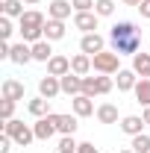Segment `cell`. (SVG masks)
I'll return each instance as SVG.
<instances>
[{
  "mask_svg": "<svg viewBox=\"0 0 150 153\" xmlns=\"http://www.w3.org/2000/svg\"><path fill=\"white\" fill-rule=\"evenodd\" d=\"M109 38H112V50L118 56H135L138 47H141V33L132 21H118L109 30Z\"/></svg>",
  "mask_w": 150,
  "mask_h": 153,
  "instance_id": "1",
  "label": "cell"
},
{
  "mask_svg": "<svg viewBox=\"0 0 150 153\" xmlns=\"http://www.w3.org/2000/svg\"><path fill=\"white\" fill-rule=\"evenodd\" d=\"M18 21H21V27H18L21 41L36 44V41H41V38H44V24H47V18H44L38 9H27Z\"/></svg>",
  "mask_w": 150,
  "mask_h": 153,
  "instance_id": "2",
  "label": "cell"
},
{
  "mask_svg": "<svg viewBox=\"0 0 150 153\" xmlns=\"http://www.w3.org/2000/svg\"><path fill=\"white\" fill-rule=\"evenodd\" d=\"M0 127H3L6 135H12V141H15L18 147H30V144L36 141V130H33L30 124H24V121H15V118H12V121H3Z\"/></svg>",
  "mask_w": 150,
  "mask_h": 153,
  "instance_id": "3",
  "label": "cell"
},
{
  "mask_svg": "<svg viewBox=\"0 0 150 153\" xmlns=\"http://www.w3.org/2000/svg\"><path fill=\"white\" fill-rule=\"evenodd\" d=\"M91 65L97 74H118L121 71V56L115 53V50H100V53H94L91 56Z\"/></svg>",
  "mask_w": 150,
  "mask_h": 153,
  "instance_id": "4",
  "label": "cell"
},
{
  "mask_svg": "<svg viewBox=\"0 0 150 153\" xmlns=\"http://www.w3.org/2000/svg\"><path fill=\"white\" fill-rule=\"evenodd\" d=\"M33 130H36V141H50V138L59 133V130H56V112L44 115V118H36Z\"/></svg>",
  "mask_w": 150,
  "mask_h": 153,
  "instance_id": "5",
  "label": "cell"
},
{
  "mask_svg": "<svg viewBox=\"0 0 150 153\" xmlns=\"http://www.w3.org/2000/svg\"><path fill=\"white\" fill-rule=\"evenodd\" d=\"M97 21H100V15H97V12H74V27L82 33V36L97 33Z\"/></svg>",
  "mask_w": 150,
  "mask_h": 153,
  "instance_id": "6",
  "label": "cell"
},
{
  "mask_svg": "<svg viewBox=\"0 0 150 153\" xmlns=\"http://www.w3.org/2000/svg\"><path fill=\"white\" fill-rule=\"evenodd\" d=\"M100 50H106V41H103V36H100V33H88V36L79 38V53L94 56V53H100Z\"/></svg>",
  "mask_w": 150,
  "mask_h": 153,
  "instance_id": "7",
  "label": "cell"
},
{
  "mask_svg": "<svg viewBox=\"0 0 150 153\" xmlns=\"http://www.w3.org/2000/svg\"><path fill=\"white\" fill-rule=\"evenodd\" d=\"M71 109H74L76 118H88V115H97V109H94V97L88 94H76L74 100H71Z\"/></svg>",
  "mask_w": 150,
  "mask_h": 153,
  "instance_id": "8",
  "label": "cell"
},
{
  "mask_svg": "<svg viewBox=\"0 0 150 153\" xmlns=\"http://www.w3.org/2000/svg\"><path fill=\"white\" fill-rule=\"evenodd\" d=\"M38 94L41 97H47V100H53L56 94H62V82H59V76H41L38 79Z\"/></svg>",
  "mask_w": 150,
  "mask_h": 153,
  "instance_id": "9",
  "label": "cell"
},
{
  "mask_svg": "<svg viewBox=\"0 0 150 153\" xmlns=\"http://www.w3.org/2000/svg\"><path fill=\"white\" fill-rule=\"evenodd\" d=\"M59 82H62V94H68V97H76V94H82V76L79 74H65V76H59Z\"/></svg>",
  "mask_w": 150,
  "mask_h": 153,
  "instance_id": "10",
  "label": "cell"
},
{
  "mask_svg": "<svg viewBox=\"0 0 150 153\" xmlns=\"http://www.w3.org/2000/svg\"><path fill=\"white\" fill-rule=\"evenodd\" d=\"M47 74H50V76H65V74H71V59L62 56V53H53L50 62H47Z\"/></svg>",
  "mask_w": 150,
  "mask_h": 153,
  "instance_id": "11",
  "label": "cell"
},
{
  "mask_svg": "<svg viewBox=\"0 0 150 153\" xmlns=\"http://www.w3.org/2000/svg\"><path fill=\"white\" fill-rule=\"evenodd\" d=\"M118 127H121V133H127V135H138V133H144V127H147V124H144V118H141V115H124Z\"/></svg>",
  "mask_w": 150,
  "mask_h": 153,
  "instance_id": "12",
  "label": "cell"
},
{
  "mask_svg": "<svg viewBox=\"0 0 150 153\" xmlns=\"http://www.w3.org/2000/svg\"><path fill=\"white\" fill-rule=\"evenodd\" d=\"M0 91H3L6 100H24V82L15 79V76H6L3 85H0Z\"/></svg>",
  "mask_w": 150,
  "mask_h": 153,
  "instance_id": "13",
  "label": "cell"
},
{
  "mask_svg": "<svg viewBox=\"0 0 150 153\" xmlns=\"http://www.w3.org/2000/svg\"><path fill=\"white\" fill-rule=\"evenodd\" d=\"M71 9H74V3H68V0H50V6H47V18L68 21V18H71Z\"/></svg>",
  "mask_w": 150,
  "mask_h": 153,
  "instance_id": "14",
  "label": "cell"
},
{
  "mask_svg": "<svg viewBox=\"0 0 150 153\" xmlns=\"http://www.w3.org/2000/svg\"><path fill=\"white\" fill-rule=\"evenodd\" d=\"M9 62H15V65H27V62H33V44H27V41H21V44H12Z\"/></svg>",
  "mask_w": 150,
  "mask_h": 153,
  "instance_id": "15",
  "label": "cell"
},
{
  "mask_svg": "<svg viewBox=\"0 0 150 153\" xmlns=\"http://www.w3.org/2000/svg\"><path fill=\"white\" fill-rule=\"evenodd\" d=\"M71 71L79 76H88L94 71V65H91V56L88 53H76V56H71Z\"/></svg>",
  "mask_w": 150,
  "mask_h": 153,
  "instance_id": "16",
  "label": "cell"
},
{
  "mask_svg": "<svg viewBox=\"0 0 150 153\" xmlns=\"http://www.w3.org/2000/svg\"><path fill=\"white\" fill-rule=\"evenodd\" d=\"M115 82H118V91H132V88H135V82H138V74H135L132 68H121Z\"/></svg>",
  "mask_w": 150,
  "mask_h": 153,
  "instance_id": "17",
  "label": "cell"
},
{
  "mask_svg": "<svg viewBox=\"0 0 150 153\" xmlns=\"http://www.w3.org/2000/svg\"><path fill=\"white\" fill-rule=\"evenodd\" d=\"M44 38L47 41H62L65 38V21L47 18V24H44Z\"/></svg>",
  "mask_w": 150,
  "mask_h": 153,
  "instance_id": "18",
  "label": "cell"
},
{
  "mask_svg": "<svg viewBox=\"0 0 150 153\" xmlns=\"http://www.w3.org/2000/svg\"><path fill=\"white\" fill-rule=\"evenodd\" d=\"M27 109H30L33 118H44V115H50V100L38 94V97H33V100L27 103Z\"/></svg>",
  "mask_w": 150,
  "mask_h": 153,
  "instance_id": "19",
  "label": "cell"
},
{
  "mask_svg": "<svg viewBox=\"0 0 150 153\" xmlns=\"http://www.w3.org/2000/svg\"><path fill=\"white\" fill-rule=\"evenodd\" d=\"M132 94H135V103H141V106H150V76H141V79L135 82Z\"/></svg>",
  "mask_w": 150,
  "mask_h": 153,
  "instance_id": "20",
  "label": "cell"
},
{
  "mask_svg": "<svg viewBox=\"0 0 150 153\" xmlns=\"http://www.w3.org/2000/svg\"><path fill=\"white\" fill-rule=\"evenodd\" d=\"M76 127H79L76 115H56V130H59L62 135H74Z\"/></svg>",
  "mask_w": 150,
  "mask_h": 153,
  "instance_id": "21",
  "label": "cell"
},
{
  "mask_svg": "<svg viewBox=\"0 0 150 153\" xmlns=\"http://www.w3.org/2000/svg\"><path fill=\"white\" fill-rule=\"evenodd\" d=\"M97 121L100 124H118V106L115 103H100L97 106Z\"/></svg>",
  "mask_w": 150,
  "mask_h": 153,
  "instance_id": "22",
  "label": "cell"
},
{
  "mask_svg": "<svg viewBox=\"0 0 150 153\" xmlns=\"http://www.w3.org/2000/svg\"><path fill=\"white\" fill-rule=\"evenodd\" d=\"M50 56H53V47H50L47 38H41V41L33 44V59L36 62H50Z\"/></svg>",
  "mask_w": 150,
  "mask_h": 153,
  "instance_id": "23",
  "label": "cell"
},
{
  "mask_svg": "<svg viewBox=\"0 0 150 153\" xmlns=\"http://www.w3.org/2000/svg\"><path fill=\"white\" fill-rule=\"evenodd\" d=\"M132 71H135L138 76H150V50L132 56Z\"/></svg>",
  "mask_w": 150,
  "mask_h": 153,
  "instance_id": "24",
  "label": "cell"
},
{
  "mask_svg": "<svg viewBox=\"0 0 150 153\" xmlns=\"http://www.w3.org/2000/svg\"><path fill=\"white\" fill-rule=\"evenodd\" d=\"M3 15L6 18H21L24 15V0H3Z\"/></svg>",
  "mask_w": 150,
  "mask_h": 153,
  "instance_id": "25",
  "label": "cell"
},
{
  "mask_svg": "<svg viewBox=\"0 0 150 153\" xmlns=\"http://www.w3.org/2000/svg\"><path fill=\"white\" fill-rule=\"evenodd\" d=\"M135 153H150V135L147 133H138V135H132V144H130Z\"/></svg>",
  "mask_w": 150,
  "mask_h": 153,
  "instance_id": "26",
  "label": "cell"
},
{
  "mask_svg": "<svg viewBox=\"0 0 150 153\" xmlns=\"http://www.w3.org/2000/svg\"><path fill=\"white\" fill-rule=\"evenodd\" d=\"M76 147H79V141H76L74 135H62L56 150H59V153H76Z\"/></svg>",
  "mask_w": 150,
  "mask_h": 153,
  "instance_id": "27",
  "label": "cell"
},
{
  "mask_svg": "<svg viewBox=\"0 0 150 153\" xmlns=\"http://www.w3.org/2000/svg\"><path fill=\"white\" fill-rule=\"evenodd\" d=\"M94 12H97L100 18H109L115 12V0H97V3H94Z\"/></svg>",
  "mask_w": 150,
  "mask_h": 153,
  "instance_id": "28",
  "label": "cell"
},
{
  "mask_svg": "<svg viewBox=\"0 0 150 153\" xmlns=\"http://www.w3.org/2000/svg\"><path fill=\"white\" fill-rule=\"evenodd\" d=\"M112 88H115V79L109 74H100V76H97V91H100V94H109Z\"/></svg>",
  "mask_w": 150,
  "mask_h": 153,
  "instance_id": "29",
  "label": "cell"
},
{
  "mask_svg": "<svg viewBox=\"0 0 150 153\" xmlns=\"http://www.w3.org/2000/svg\"><path fill=\"white\" fill-rule=\"evenodd\" d=\"M82 94H88V97L100 94L97 91V76H82Z\"/></svg>",
  "mask_w": 150,
  "mask_h": 153,
  "instance_id": "30",
  "label": "cell"
},
{
  "mask_svg": "<svg viewBox=\"0 0 150 153\" xmlns=\"http://www.w3.org/2000/svg\"><path fill=\"white\" fill-rule=\"evenodd\" d=\"M15 103H18V100H6V97H3V103H0V118H3V121H12Z\"/></svg>",
  "mask_w": 150,
  "mask_h": 153,
  "instance_id": "31",
  "label": "cell"
},
{
  "mask_svg": "<svg viewBox=\"0 0 150 153\" xmlns=\"http://www.w3.org/2000/svg\"><path fill=\"white\" fill-rule=\"evenodd\" d=\"M12 33H15L12 18H6V15H3V18H0V38H3V41H9V38H12Z\"/></svg>",
  "mask_w": 150,
  "mask_h": 153,
  "instance_id": "32",
  "label": "cell"
},
{
  "mask_svg": "<svg viewBox=\"0 0 150 153\" xmlns=\"http://www.w3.org/2000/svg\"><path fill=\"white\" fill-rule=\"evenodd\" d=\"M71 3H74V12H94L97 0H71Z\"/></svg>",
  "mask_w": 150,
  "mask_h": 153,
  "instance_id": "33",
  "label": "cell"
},
{
  "mask_svg": "<svg viewBox=\"0 0 150 153\" xmlns=\"http://www.w3.org/2000/svg\"><path fill=\"white\" fill-rule=\"evenodd\" d=\"M12 144H15V141H12V135H0V153H12Z\"/></svg>",
  "mask_w": 150,
  "mask_h": 153,
  "instance_id": "34",
  "label": "cell"
},
{
  "mask_svg": "<svg viewBox=\"0 0 150 153\" xmlns=\"http://www.w3.org/2000/svg\"><path fill=\"white\" fill-rule=\"evenodd\" d=\"M76 153H100V150L94 147L91 141H79V147H76Z\"/></svg>",
  "mask_w": 150,
  "mask_h": 153,
  "instance_id": "35",
  "label": "cell"
},
{
  "mask_svg": "<svg viewBox=\"0 0 150 153\" xmlns=\"http://www.w3.org/2000/svg\"><path fill=\"white\" fill-rule=\"evenodd\" d=\"M138 12H141V18H147V21H150V0H141Z\"/></svg>",
  "mask_w": 150,
  "mask_h": 153,
  "instance_id": "36",
  "label": "cell"
},
{
  "mask_svg": "<svg viewBox=\"0 0 150 153\" xmlns=\"http://www.w3.org/2000/svg\"><path fill=\"white\" fill-rule=\"evenodd\" d=\"M141 118H144V124L150 127V106H144V112H141Z\"/></svg>",
  "mask_w": 150,
  "mask_h": 153,
  "instance_id": "37",
  "label": "cell"
},
{
  "mask_svg": "<svg viewBox=\"0 0 150 153\" xmlns=\"http://www.w3.org/2000/svg\"><path fill=\"white\" fill-rule=\"evenodd\" d=\"M121 3H124V6H135V9L141 6V0H121Z\"/></svg>",
  "mask_w": 150,
  "mask_h": 153,
  "instance_id": "38",
  "label": "cell"
},
{
  "mask_svg": "<svg viewBox=\"0 0 150 153\" xmlns=\"http://www.w3.org/2000/svg\"><path fill=\"white\" fill-rule=\"evenodd\" d=\"M118 153H135V150H132V147H124V150H118Z\"/></svg>",
  "mask_w": 150,
  "mask_h": 153,
  "instance_id": "39",
  "label": "cell"
},
{
  "mask_svg": "<svg viewBox=\"0 0 150 153\" xmlns=\"http://www.w3.org/2000/svg\"><path fill=\"white\" fill-rule=\"evenodd\" d=\"M24 3H30V6H33V3H38V0H24Z\"/></svg>",
  "mask_w": 150,
  "mask_h": 153,
  "instance_id": "40",
  "label": "cell"
}]
</instances>
